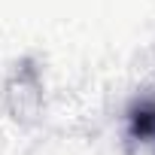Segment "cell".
<instances>
[{"label":"cell","mask_w":155,"mask_h":155,"mask_svg":"<svg viewBox=\"0 0 155 155\" xmlns=\"http://www.w3.org/2000/svg\"><path fill=\"white\" fill-rule=\"evenodd\" d=\"M131 137L155 146V101H143L131 113Z\"/></svg>","instance_id":"1"}]
</instances>
